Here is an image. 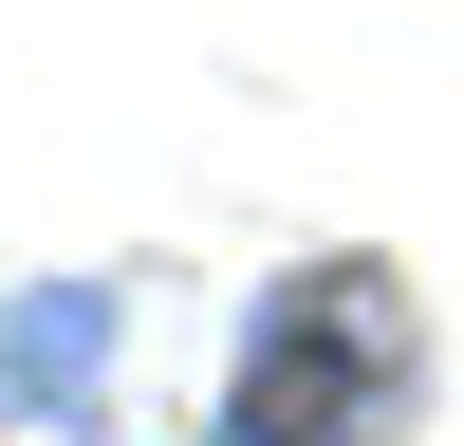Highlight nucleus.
Segmentation results:
<instances>
[{
	"label": "nucleus",
	"instance_id": "1",
	"mask_svg": "<svg viewBox=\"0 0 464 446\" xmlns=\"http://www.w3.org/2000/svg\"><path fill=\"white\" fill-rule=\"evenodd\" d=\"M428 409V316L391 260H297L260 279L242 372H223V446H391Z\"/></svg>",
	"mask_w": 464,
	"mask_h": 446
},
{
	"label": "nucleus",
	"instance_id": "2",
	"mask_svg": "<svg viewBox=\"0 0 464 446\" xmlns=\"http://www.w3.org/2000/svg\"><path fill=\"white\" fill-rule=\"evenodd\" d=\"M0 391L74 409V391H93V316H74V297H56V316H19V334H0Z\"/></svg>",
	"mask_w": 464,
	"mask_h": 446
}]
</instances>
